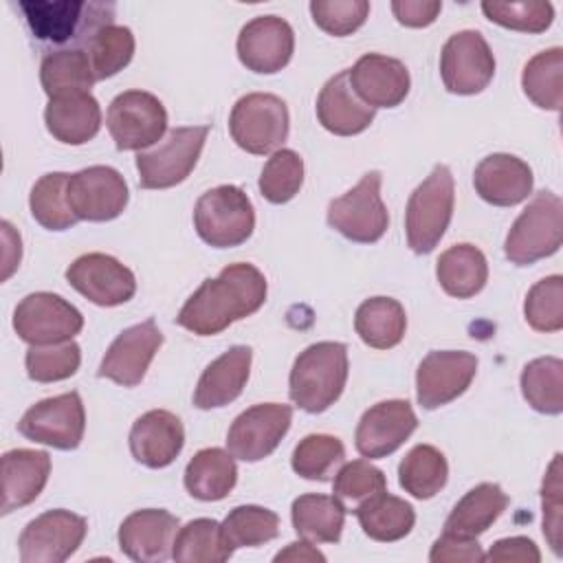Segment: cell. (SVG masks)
<instances>
[{
    "label": "cell",
    "instance_id": "52",
    "mask_svg": "<svg viewBox=\"0 0 563 563\" xmlns=\"http://www.w3.org/2000/svg\"><path fill=\"white\" fill-rule=\"evenodd\" d=\"M429 561H433V563H444V561L473 563V561H484V552H482V545L477 543V539H464V537L442 532V537L435 539V543L431 545Z\"/></svg>",
    "mask_w": 563,
    "mask_h": 563
},
{
    "label": "cell",
    "instance_id": "18",
    "mask_svg": "<svg viewBox=\"0 0 563 563\" xmlns=\"http://www.w3.org/2000/svg\"><path fill=\"white\" fill-rule=\"evenodd\" d=\"M66 282L88 301L103 308L121 306L136 292L134 273L106 253L79 255L66 268Z\"/></svg>",
    "mask_w": 563,
    "mask_h": 563
},
{
    "label": "cell",
    "instance_id": "4",
    "mask_svg": "<svg viewBox=\"0 0 563 563\" xmlns=\"http://www.w3.org/2000/svg\"><path fill=\"white\" fill-rule=\"evenodd\" d=\"M455 183L446 165H435L413 189L405 211L407 244L413 253H431L453 218Z\"/></svg>",
    "mask_w": 563,
    "mask_h": 563
},
{
    "label": "cell",
    "instance_id": "8",
    "mask_svg": "<svg viewBox=\"0 0 563 563\" xmlns=\"http://www.w3.org/2000/svg\"><path fill=\"white\" fill-rule=\"evenodd\" d=\"M209 125L174 128L154 150L136 154L139 185L143 189H167L183 183L196 167L205 147Z\"/></svg>",
    "mask_w": 563,
    "mask_h": 563
},
{
    "label": "cell",
    "instance_id": "55",
    "mask_svg": "<svg viewBox=\"0 0 563 563\" xmlns=\"http://www.w3.org/2000/svg\"><path fill=\"white\" fill-rule=\"evenodd\" d=\"M275 561H306V563H312V561H325V556L306 539L301 541H295V543H288V548L279 550L275 554Z\"/></svg>",
    "mask_w": 563,
    "mask_h": 563
},
{
    "label": "cell",
    "instance_id": "39",
    "mask_svg": "<svg viewBox=\"0 0 563 563\" xmlns=\"http://www.w3.org/2000/svg\"><path fill=\"white\" fill-rule=\"evenodd\" d=\"M233 550L227 545L222 523L216 519H194L176 532L172 559L180 563H222L231 559Z\"/></svg>",
    "mask_w": 563,
    "mask_h": 563
},
{
    "label": "cell",
    "instance_id": "17",
    "mask_svg": "<svg viewBox=\"0 0 563 563\" xmlns=\"http://www.w3.org/2000/svg\"><path fill=\"white\" fill-rule=\"evenodd\" d=\"M128 200V183L114 167L92 165L68 178V202L79 220H114L123 213Z\"/></svg>",
    "mask_w": 563,
    "mask_h": 563
},
{
    "label": "cell",
    "instance_id": "54",
    "mask_svg": "<svg viewBox=\"0 0 563 563\" xmlns=\"http://www.w3.org/2000/svg\"><path fill=\"white\" fill-rule=\"evenodd\" d=\"M484 561H521V563H539L541 552L528 537H506L490 545L484 554Z\"/></svg>",
    "mask_w": 563,
    "mask_h": 563
},
{
    "label": "cell",
    "instance_id": "23",
    "mask_svg": "<svg viewBox=\"0 0 563 563\" xmlns=\"http://www.w3.org/2000/svg\"><path fill=\"white\" fill-rule=\"evenodd\" d=\"M178 519L163 508L134 510L119 526L121 552L139 563H161L172 556Z\"/></svg>",
    "mask_w": 563,
    "mask_h": 563
},
{
    "label": "cell",
    "instance_id": "33",
    "mask_svg": "<svg viewBox=\"0 0 563 563\" xmlns=\"http://www.w3.org/2000/svg\"><path fill=\"white\" fill-rule=\"evenodd\" d=\"M295 532L310 543H339L345 526V506L334 495H299L290 508Z\"/></svg>",
    "mask_w": 563,
    "mask_h": 563
},
{
    "label": "cell",
    "instance_id": "27",
    "mask_svg": "<svg viewBox=\"0 0 563 563\" xmlns=\"http://www.w3.org/2000/svg\"><path fill=\"white\" fill-rule=\"evenodd\" d=\"M253 350L249 345H233L207 365L194 391L198 409H218L233 402L246 387L251 374Z\"/></svg>",
    "mask_w": 563,
    "mask_h": 563
},
{
    "label": "cell",
    "instance_id": "40",
    "mask_svg": "<svg viewBox=\"0 0 563 563\" xmlns=\"http://www.w3.org/2000/svg\"><path fill=\"white\" fill-rule=\"evenodd\" d=\"M68 178L70 174L66 172H51L44 174L31 189V216L48 231H66L79 222L68 202Z\"/></svg>",
    "mask_w": 563,
    "mask_h": 563
},
{
    "label": "cell",
    "instance_id": "26",
    "mask_svg": "<svg viewBox=\"0 0 563 563\" xmlns=\"http://www.w3.org/2000/svg\"><path fill=\"white\" fill-rule=\"evenodd\" d=\"M376 110L358 99L350 86L347 68L330 77L317 97L319 123L336 136H354L372 125Z\"/></svg>",
    "mask_w": 563,
    "mask_h": 563
},
{
    "label": "cell",
    "instance_id": "46",
    "mask_svg": "<svg viewBox=\"0 0 563 563\" xmlns=\"http://www.w3.org/2000/svg\"><path fill=\"white\" fill-rule=\"evenodd\" d=\"M387 490V477L385 473L369 464L367 460H352L343 462L341 468L334 475L332 493L334 497L345 506L352 508V512L374 495Z\"/></svg>",
    "mask_w": 563,
    "mask_h": 563
},
{
    "label": "cell",
    "instance_id": "50",
    "mask_svg": "<svg viewBox=\"0 0 563 563\" xmlns=\"http://www.w3.org/2000/svg\"><path fill=\"white\" fill-rule=\"evenodd\" d=\"M310 13L314 24L334 37H345L361 29L369 15L367 0H312Z\"/></svg>",
    "mask_w": 563,
    "mask_h": 563
},
{
    "label": "cell",
    "instance_id": "9",
    "mask_svg": "<svg viewBox=\"0 0 563 563\" xmlns=\"http://www.w3.org/2000/svg\"><path fill=\"white\" fill-rule=\"evenodd\" d=\"M380 172H367L350 191L334 198L328 205V224L352 242H378L389 227V213L380 198Z\"/></svg>",
    "mask_w": 563,
    "mask_h": 563
},
{
    "label": "cell",
    "instance_id": "1",
    "mask_svg": "<svg viewBox=\"0 0 563 563\" xmlns=\"http://www.w3.org/2000/svg\"><path fill=\"white\" fill-rule=\"evenodd\" d=\"M266 277L246 262L229 264L216 279H205L180 308L176 323L198 336H213L233 321L251 317L266 301Z\"/></svg>",
    "mask_w": 563,
    "mask_h": 563
},
{
    "label": "cell",
    "instance_id": "25",
    "mask_svg": "<svg viewBox=\"0 0 563 563\" xmlns=\"http://www.w3.org/2000/svg\"><path fill=\"white\" fill-rule=\"evenodd\" d=\"M532 169L512 154H488L473 174L477 196L495 207H515L532 194Z\"/></svg>",
    "mask_w": 563,
    "mask_h": 563
},
{
    "label": "cell",
    "instance_id": "15",
    "mask_svg": "<svg viewBox=\"0 0 563 563\" xmlns=\"http://www.w3.org/2000/svg\"><path fill=\"white\" fill-rule=\"evenodd\" d=\"M292 422V407L282 402H260L242 411L229 427L227 449L242 462L268 457Z\"/></svg>",
    "mask_w": 563,
    "mask_h": 563
},
{
    "label": "cell",
    "instance_id": "6",
    "mask_svg": "<svg viewBox=\"0 0 563 563\" xmlns=\"http://www.w3.org/2000/svg\"><path fill=\"white\" fill-rule=\"evenodd\" d=\"M194 227L198 238L213 249L240 246L255 229L253 202L244 189L235 185L213 187L198 198Z\"/></svg>",
    "mask_w": 563,
    "mask_h": 563
},
{
    "label": "cell",
    "instance_id": "41",
    "mask_svg": "<svg viewBox=\"0 0 563 563\" xmlns=\"http://www.w3.org/2000/svg\"><path fill=\"white\" fill-rule=\"evenodd\" d=\"M521 394L534 411L559 416L563 411V361L556 356L530 361L521 372Z\"/></svg>",
    "mask_w": 563,
    "mask_h": 563
},
{
    "label": "cell",
    "instance_id": "30",
    "mask_svg": "<svg viewBox=\"0 0 563 563\" xmlns=\"http://www.w3.org/2000/svg\"><path fill=\"white\" fill-rule=\"evenodd\" d=\"M506 506L508 495L501 490V486L482 482L453 506L444 521V532L464 539H477L501 517Z\"/></svg>",
    "mask_w": 563,
    "mask_h": 563
},
{
    "label": "cell",
    "instance_id": "48",
    "mask_svg": "<svg viewBox=\"0 0 563 563\" xmlns=\"http://www.w3.org/2000/svg\"><path fill=\"white\" fill-rule=\"evenodd\" d=\"M526 321L537 332H559L563 328V277L539 279L526 295Z\"/></svg>",
    "mask_w": 563,
    "mask_h": 563
},
{
    "label": "cell",
    "instance_id": "10",
    "mask_svg": "<svg viewBox=\"0 0 563 563\" xmlns=\"http://www.w3.org/2000/svg\"><path fill=\"white\" fill-rule=\"evenodd\" d=\"M106 125L117 150L143 152L163 139L167 110L163 101L147 90H125L110 101Z\"/></svg>",
    "mask_w": 563,
    "mask_h": 563
},
{
    "label": "cell",
    "instance_id": "16",
    "mask_svg": "<svg viewBox=\"0 0 563 563\" xmlns=\"http://www.w3.org/2000/svg\"><path fill=\"white\" fill-rule=\"evenodd\" d=\"M477 372V356L464 350H433L416 369V398L424 409H438L462 396Z\"/></svg>",
    "mask_w": 563,
    "mask_h": 563
},
{
    "label": "cell",
    "instance_id": "28",
    "mask_svg": "<svg viewBox=\"0 0 563 563\" xmlns=\"http://www.w3.org/2000/svg\"><path fill=\"white\" fill-rule=\"evenodd\" d=\"M51 475L46 451L11 449L2 455V515L29 506L40 497Z\"/></svg>",
    "mask_w": 563,
    "mask_h": 563
},
{
    "label": "cell",
    "instance_id": "47",
    "mask_svg": "<svg viewBox=\"0 0 563 563\" xmlns=\"http://www.w3.org/2000/svg\"><path fill=\"white\" fill-rule=\"evenodd\" d=\"M81 363V350L70 339L64 343L31 345L24 356L26 374L35 383H57L70 378Z\"/></svg>",
    "mask_w": 563,
    "mask_h": 563
},
{
    "label": "cell",
    "instance_id": "35",
    "mask_svg": "<svg viewBox=\"0 0 563 563\" xmlns=\"http://www.w3.org/2000/svg\"><path fill=\"white\" fill-rule=\"evenodd\" d=\"M354 515L363 532L380 543H391L407 537L416 523L413 506L396 495H389L387 490L363 501Z\"/></svg>",
    "mask_w": 563,
    "mask_h": 563
},
{
    "label": "cell",
    "instance_id": "32",
    "mask_svg": "<svg viewBox=\"0 0 563 563\" xmlns=\"http://www.w3.org/2000/svg\"><path fill=\"white\" fill-rule=\"evenodd\" d=\"M238 482V466L229 451L209 446L200 449L185 468V488L200 501L224 499Z\"/></svg>",
    "mask_w": 563,
    "mask_h": 563
},
{
    "label": "cell",
    "instance_id": "42",
    "mask_svg": "<svg viewBox=\"0 0 563 563\" xmlns=\"http://www.w3.org/2000/svg\"><path fill=\"white\" fill-rule=\"evenodd\" d=\"M345 462V446L328 433H310L292 451V471L312 482H328Z\"/></svg>",
    "mask_w": 563,
    "mask_h": 563
},
{
    "label": "cell",
    "instance_id": "2",
    "mask_svg": "<svg viewBox=\"0 0 563 563\" xmlns=\"http://www.w3.org/2000/svg\"><path fill=\"white\" fill-rule=\"evenodd\" d=\"M20 9L31 35L55 51H86L92 37L114 24V4L95 0H24Z\"/></svg>",
    "mask_w": 563,
    "mask_h": 563
},
{
    "label": "cell",
    "instance_id": "49",
    "mask_svg": "<svg viewBox=\"0 0 563 563\" xmlns=\"http://www.w3.org/2000/svg\"><path fill=\"white\" fill-rule=\"evenodd\" d=\"M484 15L506 29L521 33H543L554 20L550 2H482Z\"/></svg>",
    "mask_w": 563,
    "mask_h": 563
},
{
    "label": "cell",
    "instance_id": "43",
    "mask_svg": "<svg viewBox=\"0 0 563 563\" xmlns=\"http://www.w3.org/2000/svg\"><path fill=\"white\" fill-rule=\"evenodd\" d=\"M222 534L231 550L257 548L279 534V517L264 506H235L222 521Z\"/></svg>",
    "mask_w": 563,
    "mask_h": 563
},
{
    "label": "cell",
    "instance_id": "21",
    "mask_svg": "<svg viewBox=\"0 0 563 563\" xmlns=\"http://www.w3.org/2000/svg\"><path fill=\"white\" fill-rule=\"evenodd\" d=\"M240 62L260 75L279 73L292 57L295 33L279 15H257L249 20L238 35Z\"/></svg>",
    "mask_w": 563,
    "mask_h": 563
},
{
    "label": "cell",
    "instance_id": "34",
    "mask_svg": "<svg viewBox=\"0 0 563 563\" xmlns=\"http://www.w3.org/2000/svg\"><path fill=\"white\" fill-rule=\"evenodd\" d=\"M354 330L374 350L396 347L407 330L405 308L391 297H369L356 308Z\"/></svg>",
    "mask_w": 563,
    "mask_h": 563
},
{
    "label": "cell",
    "instance_id": "7",
    "mask_svg": "<svg viewBox=\"0 0 563 563\" xmlns=\"http://www.w3.org/2000/svg\"><path fill=\"white\" fill-rule=\"evenodd\" d=\"M290 117L282 97L271 92H249L240 97L229 117V132L238 147L249 154L277 152L288 139Z\"/></svg>",
    "mask_w": 563,
    "mask_h": 563
},
{
    "label": "cell",
    "instance_id": "29",
    "mask_svg": "<svg viewBox=\"0 0 563 563\" xmlns=\"http://www.w3.org/2000/svg\"><path fill=\"white\" fill-rule=\"evenodd\" d=\"M46 130L66 145H84L101 128V108L90 92L51 99L44 110Z\"/></svg>",
    "mask_w": 563,
    "mask_h": 563
},
{
    "label": "cell",
    "instance_id": "14",
    "mask_svg": "<svg viewBox=\"0 0 563 563\" xmlns=\"http://www.w3.org/2000/svg\"><path fill=\"white\" fill-rule=\"evenodd\" d=\"M440 75L453 95H477L495 75V55L479 31L453 33L440 53Z\"/></svg>",
    "mask_w": 563,
    "mask_h": 563
},
{
    "label": "cell",
    "instance_id": "31",
    "mask_svg": "<svg viewBox=\"0 0 563 563\" xmlns=\"http://www.w3.org/2000/svg\"><path fill=\"white\" fill-rule=\"evenodd\" d=\"M435 277L446 295L455 299L475 297L488 282L486 255L468 242L449 246L438 257Z\"/></svg>",
    "mask_w": 563,
    "mask_h": 563
},
{
    "label": "cell",
    "instance_id": "5",
    "mask_svg": "<svg viewBox=\"0 0 563 563\" xmlns=\"http://www.w3.org/2000/svg\"><path fill=\"white\" fill-rule=\"evenodd\" d=\"M563 240V200L554 191H539L512 222L504 251L517 266H530L559 251Z\"/></svg>",
    "mask_w": 563,
    "mask_h": 563
},
{
    "label": "cell",
    "instance_id": "12",
    "mask_svg": "<svg viewBox=\"0 0 563 563\" xmlns=\"http://www.w3.org/2000/svg\"><path fill=\"white\" fill-rule=\"evenodd\" d=\"M84 328L81 312L55 292H31L13 312V330L29 345L64 343Z\"/></svg>",
    "mask_w": 563,
    "mask_h": 563
},
{
    "label": "cell",
    "instance_id": "20",
    "mask_svg": "<svg viewBox=\"0 0 563 563\" xmlns=\"http://www.w3.org/2000/svg\"><path fill=\"white\" fill-rule=\"evenodd\" d=\"M416 427L418 418L409 400H380L372 405L356 424V451L369 460L387 457L407 442Z\"/></svg>",
    "mask_w": 563,
    "mask_h": 563
},
{
    "label": "cell",
    "instance_id": "11",
    "mask_svg": "<svg viewBox=\"0 0 563 563\" xmlns=\"http://www.w3.org/2000/svg\"><path fill=\"white\" fill-rule=\"evenodd\" d=\"M86 429V411L77 391L44 398L29 407L18 422V431L37 444L59 451H73L81 444Z\"/></svg>",
    "mask_w": 563,
    "mask_h": 563
},
{
    "label": "cell",
    "instance_id": "19",
    "mask_svg": "<svg viewBox=\"0 0 563 563\" xmlns=\"http://www.w3.org/2000/svg\"><path fill=\"white\" fill-rule=\"evenodd\" d=\"M163 345V332L150 317L136 325L125 328L108 347L97 376L110 378L121 387H136Z\"/></svg>",
    "mask_w": 563,
    "mask_h": 563
},
{
    "label": "cell",
    "instance_id": "13",
    "mask_svg": "<svg viewBox=\"0 0 563 563\" xmlns=\"http://www.w3.org/2000/svg\"><path fill=\"white\" fill-rule=\"evenodd\" d=\"M88 523L64 508L46 510L29 521L18 539L22 563H62L81 545Z\"/></svg>",
    "mask_w": 563,
    "mask_h": 563
},
{
    "label": "cell",
    "instance_id": "38",
    "mask_svg": "<svg viewBox=\"0 0 563 563\" xmlns=\"http://www.w3.org/2000/svg\"><path fill=\"white\" fill-rule=\"evenodd\" d=\"M521 88L534 106L559 112L563 106V48L554 46L537 53L523 66Z\"/></svg>",
    "mask_w": 563,
    "mask_h": 563
},
{
    "label": "cell",
    "instance_id": "37",
    "mask_svg": "<svg viewBox=\"0 0 563 563\" xmlns=\"http://www.w3.org/2000/svg\"><path fill=\"white\" fill-rule=\"evenodd\" d=\"M449 479V464L433 444H416L398 464V484L416 499H431Z\"/></svg>",
    "mask_w": 563,
    "mask_h": 563
},
{
    "label": "cell",
    "instance_id": "36",
    "mask_svg": "<svg viewBox=\"0 0 563 563\" xmlns=\"http://www.w3.org/2000/svg\"><path fill=\"white\" fill-rule=\"evenodd\" d=\"M40 81L48 99L90 92L97 77L86 51H51L40 64Z\"/></svg>",
    "mask_w": 563,
    "mask_h": 563
},
{
    "label": "cell",
    "instance_id": "45",
    "mask_svg": "<svg viewBox=\"0 0 563 563\" xmlns=\"http://www.w3.org/2000/svg\"><path fill=\"white\" fill-rule=\"evenodd\" d=\"M260 194L273 202L284 205L292 200L303 185V161L295 150H277L266 161L260 174Z\"/></svg>",
    "mask_w": 563,
    "mask_h": 563
},
{
    "label": "cell",
    "instance_id": "51",
    "mask_svg": "<svg viewBox=\"0 0 563 563\" xmlns=\"http://www.w3.org/2000/svg\"><path fill=\"white\" fill-rule=\"evenodd\" d=\"M543 504V534L554 554H561V455L556 453L541 486Z\"/></svg>",
    "mask_w": 563,
    "mask_h": 563
},
{
    "label": "cell",
    "instance_id": "53",
    "mask_svg": "<svg viewBox=\"0 0 563 563\" xmlns=\"http://www.w3.org/2000/svg\"><path fill=\"white\" fill-rule=\"evenodd\" d=\"M391 11L396 20L409 29H422L435 22L442 11V2L438 0H394Z\"/></svg>",
    "mask_w": 563,
    "mask_h": 563
},
{
    "label": "cell",
    "instance_id": "22",
    "mask_svg": "<svg viewBox=\"0 0 563 563\" xmlns=\"http://www.w3.org/2000/svg\"><path fill=\"white\" fill-rule=\"evenodd\" d=\"M350 86L363 103L369 108H396L405 101L411 88V77L407 66L380 53H367L347 68Z\"/></svg>",
    "mask_w": 563,
    "mask_h": 563
},
{
    "label": "cell",
    "instance_id": "24",
    "mask_svg": "<svg viewBox=\"0 0 563 563\" xmlns=\"http://www.w3.org/2000/svg\"><path fill=\"white\" fill-rule=\"evenodd\" d=\"M185 427L167 409H152L139 416L130 429V451L147 468L169 466L183 451Z\"/></svg>",
    "mask_w": 563,
    "mask_h": 563
},
{
    "label": "cell",
    "instance_id": "3",
    "mask_svg": "<svg viewBox=\"0 0 563 563\" xmlns=\"http://www.w3.org/2000/svg\"><path fill=\"white\" fill-rule=\"evenodd\" d=\"M347 383V347L339 341L308 345L292 363L288 378L290 400L308 411L321 413L332 407Z\"/></svg>",
    "mask_w": 563,
    "mask_h": 563
},
{
    "label": "cell",
    "instance_id": "44",
    "mask_svg": "<svg viewBox=\"0 0 563 563\" xmlns=\"http://www.w3.org/2000/svg\"><path fill=\"white\" fill-rule=\"evenodd\" d=\"M134 46V35L128 26H103L86 48L97 81L114 77L119 70H123L132 62Z\"/></svg>",
    "mask_w": 563,
    "mask_h": 563
}]
</instances>
